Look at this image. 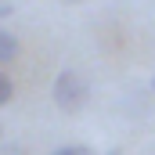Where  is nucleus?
<instances>
[{"label": "nucleus", "mask_w": 155, "mask_h": 155, "mask_svg": "<svg viewBox=\"0 0 155 155\" xmlns=\"http://www.w3.org/2000/svg\"><path fill=\"white\" fill-rule=\"evenodd\" d=\"M51 97H54V108H58V112L72 116V112H79V108L90 101V83L79 76L76 69H61V72L54 76Z\"/></svg>", "instance_id": "nucleus-1"}, {"label": "nucleus", "mask_w": 155, "mask_h": 155, "mask_svg": "<svg viewBox=\"0 0 155 155\" xmlns=\"http://www.w3.org/2000/svg\"><path fill=\"white\" fill-rule=\"evenodd\" d=\"M15 58H18V36L7 33V29H0V65L4 61H15Z\"/></svg>", "instance_id": "nucleus-2"}, {"label": "nucleus", "mask_w": 155, "mask_h": 155, "mask_svg": "<svg viewBox=\"0 0 155 155\" xmlns=\"http://www.w3.org/2000/svg\"><path fill=\"white\" fill-rule=\"evenodd\" d=\"M11 97H15V83H11V76H7V72H0V108H4Z\"/></svg>", "instance_id": "nucleus-3"}, {"label": "nucleus", "mask_w": 155, "mask_h": 155, "mask_svg": "<svg viewBox=\"0 0 155 155\" xmlns=\"http://www.w3.org/2000/svg\"><path fill=\"white\" fill-rule=\"evenodd\" d=\"M51 155H97V152L87 148V144H61V148H54Z\"/></svg>", "instance_id": "nucleus-4"}, {"label": "nucleus", "mask_w": 155, "mask_h": 155, "mask_svg": "<svg viewBox=\"0 0 155 155\" xmlns=\"http://www.w3.org/2000/svg\"><path fill=\"white\" fill-rule=\"evenodd\" d=\"M11 11H15L11 4H0V22H4V18H11Z\"/></svg>", "instance_id": "nucleus-5"}, {"label": "nucleus", "mask_w": 155, "mask_h": 155, "mask_svg": "<svg viewBox=\"0 0 155 155\" xmlns=\"http://www.w3.org/2000/svg\"><path fill=\"white\" fill-rule=\"evenodd\" d=\"M108 155H123V152H119V148H112V152H108Z\"/></svg>", "instance_id": "nucleus-6"}, {"label": "nucleus", "mask_w": 155, "mask_h": 155, "mask_svg": "<svg viewBox=\"0 0 155 155\" xmlns=\"http://www.w3.org/2000/svg\"><path fill=\"white\" fill-rule=\"evenodd\" d=\"M65 4H79V0H65Z\"/></svg>", "instance_id": "nucleus-7"}, {"label": "nucleus", "mask_w": 155, "mask_h": 155, "mask_svg": "<svg viewBox=\"0 0 155 155\" xmlns=\"http://www.w3.org/2000/svg\"><path fill=\"white\" fill-rule=\"evenodd\" d=\"M152 90H155V76H152Z\"/></svg>", "instance_id": "nucleus-8"}]
</instances>
